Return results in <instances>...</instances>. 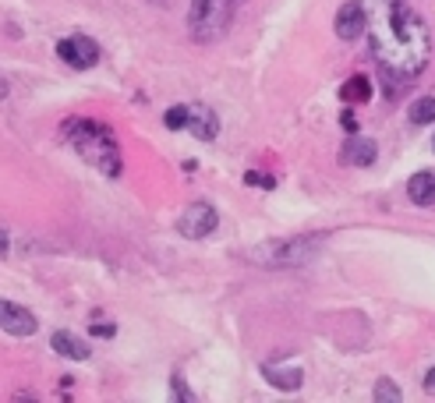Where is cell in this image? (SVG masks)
Returning <instances> with one entry per match:
<instances>
[{
  "instance_id": "obj_2",
  "label": "cell",
  "mask_w": 435,
  "mask_h": 403,
  "mask_svg": "<svg viewBox=\"0 0 435 403\" xmlns=\"http://www.w3.org/2000/svg\"><path fill=\"white\" fill-rule=\"evenodd\" d=\"M64 142L106 177H121V149H117V138L110 135V128L99 124V121H89V117H75L64 124Z\"/></svg>"
},
{
  "instance_id": "obj_5",
  "label": "cell",
  "mask_w": 435,
  "mask_h": 403,
  "mask_svg": "<svg viewBox=\"0 0 435 403\" xmlns=\"http://www.w3.org/2000/svg\"><path fill=\"white\" fill-rule=\"evenodd\" d=\"M57 57L68 68H75V71H89V68L99 64V43L82 36V32H75V36H64L57 43Z\"/></svg>"
},
{
  "instance_id": "obj_3",
  "label": "cell",
  "mask_w": 435,
  "mask_h": 403,
  "mask_svg": "<svg viewBox=\"0 0 435 403\" xmlns=\"http://www.w3.org/2000/svg\"><path fill=\"white\" fill-rule=\"evenodd\" d=\"M241 0H191L188 4V32L195 43H216L223 39Z\"/></svg>"
},
{
  "instance_id": "obj_22",
  "label": "cell",
  "mask_w": 435,
  "mask_h": 403,
  "mask_svg": "<svg viewBox=\"0 0 435 403\" xmlns=\"http://www.w3.org/2000/svg\"><path fill=\"white\" fill-rule=\"evenodd\" d=\"M425 389L435 396V368H428V375H425Z\"/></svg>"
},
{
  "instance_id": "obj_9",
  "label": "cell",
  "mask_w": 435,
  "mask_h": 403,
  "mask_svg": "<svg viewBox=\"0 0 435 403\" xmlns=\"http://www.w3.org/2000/svg\"><path fill=\"white\" fill-rule=\"evenodd\" d=\"M191 117H188V135H195L198 142H212L220 135V117L205 106V103H188Z\"/></svg>"
},
{
  "instance_id": "obj_6",
  "label": "cell",
  "mask_w": 435,
  "mask_h": 403,
  "mask_svg": "<svg viewBox=\"0 0 435 403\" xmlns=\"http://www.w3.org/2000/svg\"><path fill=\"white\" fill-rule=\"evenodd\" d=\"M216 223H220V216H216V209L209 202H191L177 219V234L188 237V241H202L216 230Z\"/></svg>"
},
{
  "instance_id": "obj_23",
  "label": "cell",
  "mask_w": 435,
  "mask_h": 403,
  "mask_svg": "<svg viewBox=\"0 0 435 403\" xmlns=\"http://www.w3.org/2000/svg\"><path fill=\"white\" fill-rule=\"evenodd\" d=\"M432 149H435V138H432Z\"/></svg>"
},
{
  "instance_id": "obj_15",
  "label": "cell",
  "mask_w": 435,
  "mask_h": 403,
  "mask_svg": "<svg viewBox=\"0 0 435 403\" xmlns=\"http://www.w3.org/2000/svg\"><path fill=\"white\" fill-rule=\"evenodd\" d=\"M411 124H418V128L435 124V96H421V99H414V106H411Z\"/></svg>"
},
{
  "instance_id": "obj_14",
  "label": "cell",
  "mask_w": 435,
  "mask_h": 403,
  "mask_svg": "<svg viewBox=\"0 0 435 403\" xmlns=\"http://www.w3.org/2000/svg\"><path fill=\"white\" fill-rule=\"evenodd\" d=\"M340 99H344L347 106H354V103H368V99H371V82H368L364 75H354V78L340 89Z\"/></svg>"
},
{
  "instance_id": "obj_13",
  "label": "cell",
  "mask_w": 435,
  "mask_h": 403,
  "mask_svg": "<svg viewBox=\"0 0 435 403\" xmlns=\"http://www.w3.org/2000/svg\"><path fill=\"white\" fill-rule=\"evenodd\" d=\"M375 152H378V149H375L371 138H364V135H351L344 156H347L351 163H357V166H371V163H375Z\"/></svg>"
},
{
  "instance_id": "obj_16",
  "label": "cell",
  "mask_w": 435,
  "mask_h": 403,
  "mask_svg": "<svg viewBox=\"0 0 435 403\" xmlns=\"http://www.w3.org/2000/svg\"><path fill=\"white\" fill-rule=\"evenodd\" d=\"M188 117H191L188 103H177V106H170L167 113H163V124H167L170 131H188Z\"/></svg>"
},
{
  "instance_id": "obj_21",
  "label": "cell",
  "mask_w": 435,
  "mask_h": 403,
  "mask_svg": "<svg viewBox=\"0 0 435 403\" xmlns=\"http://www.w3.org/2000/svg\"><path fill=\"white\" fill-rule=\"evenodd\" d=\"M174 400H191V393L181 386V379H174Z\"/></svg>"
},
{
  "instance_id": "obj_19",
  "label": "cell",
  "mask_w": 435,
  "mask_h": 403,
  "mask_svg": "<svg viewBox=\"0 0 435 403\" xmlns=\"http://www.w3.org/2000/svg\"><path fill=\"white\" fill-rule=\"evenodd\" d=\"M340 124H344V131L357 135V117H354V110H344V117H340Z\"/></svg>"
},
{
  "instance_id": "obj_17",
  "label": "cell",
  "mask_w": 435,
  "mask_h": 403,
  "mask_svg": "<svg viewBox=\"0 0 435 403\" xmlns=\"http://www.w3.org/2000/svg\"><path fill=\"white\" fill-rule=\"evenodd\" d=\"M375 400H390V403H400L404 400V393L390 382V379H378L375 382Z\"/></svg>"
},
{
  "instance_id": "obj_1",
  "label": "cell",
  "mask_w": 435,
  "mask_h": 403,
  "mask_svg": "<svg viewBox=\"0 0 435 403\" xmlns=\"http://www.w3.org/2000/svg\"><path fill=\"white\" fill-rule=\"evenodd\" d=\"M371 61L393 82L418 78L432 61V32L407 0H364Z\"/></svg>"
},
{
  "instance_id": "obj_11",
  "label": "cell",
  "mask_w": 435,
  "mask_h": 403,
  "mask_svg": "<svg viewBox=\"0 0 435 403\" xmlns=\"http://www.w3.org/2000/svg\"><path fill=\"white\" fill-rule=\"evenodd\" d=\"M262 379L265 382H273L277 389H283V393H297L301 389V382H304V372L297 368V365H290V368H280V365H262Z\"/></svg>"
},
{
  "instance_id": "obj_10",
  "label": "cell",
  "mask_w": 435,
  "mask_h": 403,
  "mask_svg": "<svg viewBox=\"0 0 435 403\" xmlns=\"http://www.w3.org/2000/svg\"><path fill=\"white\" fill-rule=\"evenodd\" d=\"M50 347L57 351L61 358H68V361H89V354H92L85 339H78L75 332H64V329L50 336Z\"/></svg>"
},
{
  "instance_id": "obj_7",
  "label": "cell",
  "mask_w": 435,
  "mask_h": 403,
  "mask_svg": "<svg viewBox=\"0 0 435 403\" xmlns=\"http://www.w3.org/2000/svg\"><path fill=\"white\" fill-rule=\"evenodd\" d=\"M337 36L344 43H354L357 36H364L368 29V11H364V0H347V4L337 11V22H333Z\"/></svg>"
},
{
  "instance_id": "obj_20",
  "label": "cell",
  "mask_w": 435,
  "mask_h": 403,
  "mask_svg": "<svg viewBox=\"0 0 435 403\" xmlns=\"http://www.w3.org/2000/svg\"><path fill=\"white\" fill-rule=\"evenodd\" d=\"M89 332H92V336H103V339H110V336H114V332H117V329H114V325H110V322H106V325H92V329H89Z\"/></svg>"
},
{
  "instance_id": "obj_18",
  "label": "cell",
  "mask_w": 435,
  "mask_h": 403,
  "mask_svg": "<svg viewBox=\"0 0 435 403\" xmlns=\"http://www.w3.org/2000/svg\"><path fill=\"white\" fill-rule=\"evenodd\" d=\"M244 184L273 191V188H277V177H269V174H258V170H248V174H244Z\"/></svg>"
},
{
  "instance_id": "obj_12",
  "label": "cell",
  "mask_w": 435,
  "mask_h": 403,
  "mask_svg": "<svg viewBox=\"0 0 435 403\" xmlns=\"http://www.w3.org/2000/svg\"><path fill=\"white\" fill-rule=\"evenodd\" d=\"M407 195H411L414 205H435V174H428V170L414 174L407 181Z\"/></svg>"
},
{
  "instance_id": "obj_8",
  "label": "cell",
  "mask_w": 435,
  "mask_h": 403,
  "mask_svg": "<svg viewBox=\"0 0 435 403\" xmlns=\"http://www.w3.org/2000/svg\"><path fill=\"white\" fill-rule=\"evenodd\" d=\"M0 325H4L8 336H32L36 332V315L25 312L15 301H0Z\"/></svg>"
},
{
  "instance_id": "obj_4",
  "label": "cell",
  "mask_w": 435,
  "mask_h": 403,
  "mask_svg": "<svg viewBox=\"0 0 435 403\" xmlns=\"http://www.w3.org/2000/svg\"><path fill=\"white\" fill-rule=\"evenodd\" d=\"M325 241V234H308V237H294V241H277V244H265L269 251L258 255L265 265H297L308 262L311 255H318V244Z\"/></svg>"
}]
</instances>
